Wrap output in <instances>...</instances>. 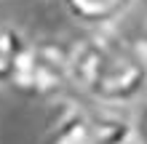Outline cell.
I'll return each instance as SVG.
<instances>
[{"mask_svg":"<svg viewBox=\"0 0 147 144\" xmlns=\"http://www.w3.org/2000/svg\"><path fill=\"white\" fill-rule=\"evenodd\" d=\"M131 123H134V144H147V99L131 109Z\"/></svg>","mask_w":147,"mask_h":144,"instance_id":"8992f818","label":"cell"},{"mask_svg":"<svg viewBox=\"0 0 147 144\" xmlns=\"http://www.w3.org/2000/svg\"><path fill=\"white\" fill-rule=\"evenodd\" d=\"M72 83L83 101L131 109L147 99V51L142 40L112 29H91L72 43Z\"/></svg>","mask_w":147,"mask_h":144,"instance_id":"6da1fadb","label":"cell"},{"mask_svg":"<svg viewBox=\"0 0 147 144\" xmlns=\"http://www.w3.org/2000/svg\"><path fill=\"white\" fill-rule=\"evenodd\" d=\"M67 13L88 29H112L136 0H62Z\"/></svg>","mask_w":147,"mask_h":144,"instance_id":"277c9868","label":"cell"},{"mask_svg":"<svg viewBox=\"0 0 147 144\" xmlns=\"http://www.w3.org/2000/svg\"><path fill=\"white\" fill-rule=\"evenodd\" d=\"M11 88L38 101H54L75 94L72 43L56 38H38L35 43H27L13 70Z\"/></svg>","mask_w":147,"mask_h":144,"instance_id":"7a4b0ae2","label":"cell"},{"mask_svg":"<svg viewBox=\"0 0 147 144\" xmlns=\"http://www.w3.org/2000/svg\"><path fill=\"white\" fill-rule=\"evenodd\" d=\"M43 144H134L131 112L78 101L64 107Z\"/></svg>","mask_w":147,"mask_h":144,"instance_id":"3957f363","label":"cell"},{"mask_svg":"<svg viewBox=\"0 0 147 144\" xmlns=\"http://www.w3.org/2000/svg\"><path fill=\"white\" fill-rule=\"evenodd\" d=\"M142 46H144V51H147V21H144V35H142Z\"/></svg>","mask_w":147,"mask_h":144,"instance_id":"52a82bcc","label":"cell"},{"mask_svg":"<svg viewBox=\"0 0 147 144\" xmlns=\"http://www.w3.org/2000/svg\"><path fill=\"white\" fill-rule=\"evenodd\" d=\"M24 46H27V40L16 27L0 24V86H11L13 70L19 64Z\"/></svg>","mask_w":147,"mask_h":144,"instance_id":"5b68a950","label":"cell"}]
</instances>
